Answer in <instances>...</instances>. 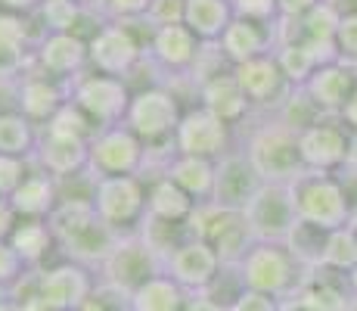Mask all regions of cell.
<instances>
[{"mask_svg": "<svg viewBox=\"0 0 357 311\" xmlns=\"http://www.w3.org/2000/svg\"><path fill=\"white\" fill-rule=\"evenodd\" d=\"M243 150L267 184H292L305 171L298 153V134L277 115H261V124L249 131Z\"/></svg>", "mask_w": 357, "mask_h": 311, "instance_id": "obj_1", "label": "cell"}, {"mask_svg": "<svg viewBox=\"0 0 357 311\" xmlns=\"http://www.w3.org/2000/svg\"><path fill=\"white\" fill-rule=\"evenodd\" d=\"M245 289L267 293L273 299H292L307 283V268L298 265V259L286 249V243H252L245 259L239 261Z\"/></svg>", "mask_w": 357, "mask_h": 311, "instance_id": "obj_2", "label": "cell"}, {"mask_svg": "<svg viewBox=\"0 0 357 311\" xmlns=\"http://www.w3.org/2000/svg\"><path fill=\"white\" fill-rule=\"evenodd\" d=\"M292 199L301 221L320 224L326 231H342L351 224V203L339 175L305 168L292 181Z\"/></svg>", "mask_w": 357, "mask_h": 311, "instance_id": "obj_3", "label": "cell"}, {"mask_svg": "<svg viewBox=\"0 0 357 311\" xmlns=\"http://www.w3.org/2000/svg\"><path fill=\"white\" fill-rule=\"evenodd\" d=\"M181 119L183 109L168 87H140L130 96L125 124L146 143V150H159V147L174 150V134Z\"/></svg>", "mask_w": 357, "mask_h": 311, "instance_id": "obj_4", "label": "cell"}, {"mask_svg": "<svg viewBox=\"0 0 357 311\" xmlns=\"http://www.w3.org/2000/svg\"><path fill=\"white\" fill-rule=\"evenodd\" d=\"M91 203L100 221L119 233H134L146 221V184L140 175L97 178L91 181Z\"/></svg>", "mask_w": 357, "mask_h": 311, "instance_id": "obj_5", "label": "cell"}, {"mask_svg": "<svg viewBox=\"0 0 357 311\" xmlns=\"http://www.w3.org/2000/svg\"><path fill=\"white\" fill-rule=\"evenodd\" d=\"M155 274H165V259L155 252L153 243H149L140 231H134V233L121 237V243L115 246L109 261L97 271V280L130 296L149 277H155Z\"/></svg>", "mask_w": 357, "mask_h": 311, "instance_id": "obj_6", "label": "cell"}, {"mask_svg": "<svg viewBox=\"0 0 357 311\" xmlns=\"http://www.w3.org/2000/svg\"><path fill=\"white\" fill-rule=\"evenodd\" d=\"M130 96H134V91L128 87V81L97 75V72H84L81 78L72 81V96L68 100L97 128H115V124H125Z\"/></svg>", "mask_w": 357, "mask_h": 311, "instance_id": "obj_7", "label": "cell"}, {"mask_svg": "<svg viewBox=\"0 0 357 311\" xmlns=\"http://www.w3.org/2000/svg\"><path fill=\"white\" fill-rule=\"evenodd\" d=\"M146 143L128 128V124H115V128H100L91 140V181L97 178H119V175H140L146 165Z\"/></svg>", "mask_w": 357, "mask_h": 311, "instance_id": "obj_8", "label": "cell"}, {"mask_svg": "<svg viewBox=\"0 0 357 311\" xmlns=\"http://www.w3.org/2000/svg\"><path fill=\"white\" fill-rule=\"evenodd\" d=\"M143 44L128 22H102L97 31L87 38V59L91 72L109 75V78L125 81L143 59Z\"/></svg>", "mask_w": 357, "mask_h": 311, "instance_id": "obj_9", "label": "cell"}, {"mask_svg": "<svg viewBox=\"0 0 357 311\" xmlns=\"http://www.w3.org/2000/svg\"><path fill=\"white\" fill-rule=\"evenodd\" d=\"M255 243H286L289 231L298 224L292 184H264L258 196L243 209Z\"/></svg>", "mask_w": 357, "mask_h": 311, "instance_id": "obj_10", "label": "cell"}, {"mask_svg": "<svg viewBox=\"0 0 357 311\" xmlns=\"http://www.w3.org/2000/svg\"><path fill=\"white\" fill-rule=\"evenodd\" d=\"M233 150V128L221 122L205 106L183 109V119L174 134V153L181 156H202V159H221Z\"/></svg>", "mask_w": 357, "mask_h": 311, "instance_id": "obj_11", "label": "cell"}, {"mask_svg": "<svg viewBox=\"0 0 357 311\" xmlns=\"http://www.w3.org/2000/svg\"><path fill=\"white\" fill-rule=\"evenodd\" d=\"M221 268H224V261H221V255L215 252V246L199 237L183 240L181 246H174L165 255V274L181 289H187L190 296L208 293L211 283L221 274Z\"/></svg>", "mask_w": 357, "mask_h": 311, "instance_id": "obj_12", "label": "cell"}, {"mask_svg": "<svg viewBox=\"0 0 357 311\" xmlns=\"http://www.w3.org/2000/svg\"><path fill=\"white\" fill-rule=\"evenodd\" d=\"M348 134H351V128L342 122V115H324L317 124H311L298 134L301 165L307 171L339 175L348 159Z\"/></svg>", "mask_w": 357, "mask_h": 311, "instance_id": "obj_13", "label": "cell"}, {"mask_svg": "<svg viewBox=\"0 0 357 311\" xmlns=\"http://www.w3.org/2000/svg\"><path fill=\"white\" fill-rule=\"evenodd\" d=\"M97 289V274L75 261L59 259L38 271V302L47 311H75Z\"/></svg>", "mask_w": 357, "mask_h": 311, "instance_id": "obj_14", "label": "cell"}, {"mask_svg": "<svg viewBox=\"0 0 357 311\" xmlns=\"http://www.w3.org/2000/svg\"><path fill=\"white\" fill-rule=\"evenodd\" d=\"M233 75H236V81H239V87H243L245 100H249L252 113H258V115H273L295 91L289 81H286L283 68L277 66V57H273V53L271 57L245 62V66H236Z\"/></svg>", "mask_w": 357, "mask_h": 311, "instance_id": "obj_15", "label": "cell"}, {"mask_svg": "<svg viewBox=\"0 0 357 311\" xmlns=\"http://www.w3.org/2000/svg\"><path fill=\"white\" fill-rule=\"evenodd\" d=\"M267 181L258 175V168L252 165L249 153L243 147L230 150L227 156L218 159V175H215V193H211V203L218 209L227 212H243L252 199L258 196V190Z\"/></svg>", "mask_w": 357, "mask_h": 311, "instance_id": "obj_16", "label": "cell"}, {"mask_svg": "<svg viewBox=\"0 0 357 311\" xmlns=\"http://www.w3.org/2000/svg\"><path fill=\"white\" fill-rule=\"evenodd\" d=\"M34 68L53 81L72 85L84 72H91L87 38L81 34H44L34 47Z\"/></svg>", "mask_w": 357, "mask_h": 311, "instance_id": "obj_17", "label": "cell"}, {"mask_svg": "<svg viewBox=\"0 0 357 311\" xmlns=\"http://www.w3.org/2000/svg\"><path fill=\"white\" fill-rule=\"evenodd\" d=\"M34 165L47 175H53L59 184L68 181V178H78L91 168V140L44 131L38 140V150H34Z\"/></svg>", "mask_w": 357, "mask_h": 311, "instance_id": "obj_18", "label": "cell"}, {"mask_svg": "<svg viewBox=\"0 0 357 311\" xmlns=\"http://www.w3.org/2000/svg\"><path fill=\"white\" fill-rule=\"evenodd\" d=\"M125 233H119L115 227H109L106 221H100V215L87 224H81L78 231H72L68 237H63L56 243V249L63 252L66 261H75L81 268H91L93 274L100 271L109 261V255L115 252V246L121 243Z\"/></svg>", "mask_w": 357, "mask_h": 311, "instance_id": "obj_19", "label": "cell"}, {"mask_svg": "<svg viewBox=\"0 0 357 311\" xmlns=\"http://www.w3.org/2000/svg\"><path fill=\"white\" fill-rule=\"evenodd\" d=\"M224 59L230 62L233 68L245 66L252 59L271 57L273 50L280 47V25H261L252 22V19H233L230 29L224 31V38L218 41Z\"/></svg>", "mask_w": 357, "mask_h": 311, "instance_id": "obj_20", "label": "cell"}, {"mask_svg": "<svg viewBox=\"0 0 357 311\" xmlns=\"http://www.w3.org/2000/svg\"><path fill=\"white\" fill-rule=\"evenodd\" d=\"M72 85L53 81L40 72H29L16 87V109L34 124H50V119L68 103Z\"/></svg>", "mask_w": 357, "mask_h": 311, "instance_id": "obj_21", "label": "cell"}, {"mask_svg": "<svg viewBox=\"0 0 357 311\" xmlns=\"http://www.w3.org/2000/svg\"><path fill=\"white\" fill-rule=\"evenodd\" d=\"M146 53L159 62L165 72L190 75L199 53H202V41H199L187 25H165V29H153Z\"/></svg>", "mask_w": 357, "mask_h": 311, "instance_id": "obj_22", "label": "cell"}, {"mask_svg": "<svg viewBox=\"0 0 357 311\" xmlns=\"http://www.w3.org/2000/svg\"><path fill=\"white\" fill-rule=\"evenodd\" d=\"M196 96H199V106H205L208 113H215L221 122H227L230 128H236V124H243L252 113L249 100H245L243 87H239L236 75H233V68L227 72H218L215 78H208L205 85L196 87Z\"/></svg>", "mask_w": 357, "mask_h": 311, "instance_id": "obj_23", "label": "cell"}, {"mask_svg": "<svg viewBox=\"0 0 357 311\" xmlns=\"http://www.w3.org/2000/svg\"><path fill=\"white\" fill-rule=\"evenodd\" d=\"M354 87H357V68L348 66V62H329V66H320L311 75L305 91L326 115H342Z\"/></svg>", "mask_w": 357, "mask_h": 311, "instance_id": "obj_24", "label": "cell"}, {"mask_svg": "<svg viewBox=\"0 0 357 311\" xmlns=\"http://www.w3.org/2000/svg\"><path fill=\"white\" fill-rule=\"evenodd\" d=\"M165 178H171L190 199H196V205L211 203L215 193V175H218V162L215 159H202V156H181L171 153L168 162L162 168Z\"/></svg>", "mask_w": 357, "mask_h": 311, "instance_id": "obj_25", "label": "cell"}, {"mask_svg": "<svg viewBox=\"0 0 357 311\" xmlns=\"http://www.w3.org/2000/svg\"><path fill=\"white\" fill-rule=\"evenodd\" d=\"M59 181L47 171H40L38 165L31 168V175L19 184V190L10 196V205L19 218H40L47 221L53 215V209L59 205Z\"/></svg>", "mask_w": 357, "mask_h": 311, "instance_id": "obj_26", "label": "cell"}, {"mask_svg": "<svg viewBox=\"0 0 357 311\" xmlns=\"http://www.w3.org/2000/svg\"><path fill=\"white\" fill-rule=\"evenodd\" d=\"M196 212V199H190L171 178H153L146 184V218L162 224H187Z\"/></svg>", "mask_w": 357, "mask_h": 311, "instance_id": "obj_27", "label": "cell"}, {"mask_svg": "<svg viewBox=\"0 0 357 311\" xmlns=\"http://www.w3.org/2000/svg\"><path fill=\"white\" fill-rule=\"evenodd\" d=\"M233 19L236 13H233L230 0H187V13H183V25L202 44H218Z\"/></svg>", "mask_w": 357, "mask_h": 311, "instance_id": "obj_28", "label": "cell"}, {"mask_svg": "<svg viewBox=\"0 0 357 311\" xmlns=\"http://www.w3.org/2000/svg\"><path fill=\"white\" fill-rule=\"evenodd\" d=\"M10 246L19 252V259L25 261L29 271H40L47 261V255L56 249V237H53L50 224L40 218H19L16 231L10 237Z\"/></svg>", "mask_w": 357, "mask_h": 311, "instance_id": "obj_29", "label": "cell"}, {"mask_svg": "<svg viewBox=\"0 0 357 311\" xmlns=\"http://www.w3.org/2000/svg\"><path fill=\"white\" fill-rule=\"evenodd\" d=\"M190 302V293L181 289L168 274H155L140 289L128 296L130 311H183Z\"/></svg>", "mask_w": 357, "mask_h": 311, "instance_id": "obj_30", "label": "cell"}, {"mask_svg": "<svg viewBox=\"0 0 357 311\" xmlns=\"http://www.w3.org/2000/svg\"><path fill=\"white\" fill-rule=\"evenodd\" d=\"M38 140H40V134H38V128H34V122L25 119L19 109L0 113V156L34 159Z\"/></svg>", "mask_w": 357, "mask_h": 311, "instance_id": "obj_31", "label": "cell"}, {"mask_svg": "<svg viewBox=\"0 0 357 311\" xmlns=\"http://www.w3.org/2000/svg\"><path fill=\"white\" fill-rule=\"evenodd\" d=\"M329 237H333V231H326V227L298 218V224H295L289 231V237H286V249H289L295 259H298V265H305L307 271H314V268L324 265Z\"/></svg>", "mask_w": 357, "mask_h": 311, "instance_id": "obj_32", "label": "cell"}, {"mask_svg": "<svg viewBox=\"0 0 357 311\" xmlns=\"http://www.w3.org/2000/svg\"><path fill=\"white\" fill-rule=\"evenodd\" d=\"M34 16H38L40 34H78L81 19L91 16V6L78 0H44Z\"/></svg>", "mask_w": 357, "mask_h": 311, "instance_id": "obj_33", "label": "cell"}, {"mask_svg": "<svg viewBox=\"0 0 357 311\" xmlns=\"http://www.w3.org/2000/svg\"><path fill=\"white\" fill-rule=\"evenodd\" d=\"M273 57H277V66L283 68L286 81H289L292 87H305L307 81H311V75L320 68V62L314 59V53L307 50L301 41H283V44L273 50Z\"/></svg>", "mask_w": 357, "mask_h": 311, "instance_id": "obj_34", "label": "cell"}, {"mask_svg": "<svg viewBox=\"0 0 357 311\" xmlns=\"http://www.w3.org/2000/svg\"><path fill=\"white\" fill-rule=\"evenodd\" d=\"M31 16H13V13H0V53H13V57H31L38 47L40 34L31 31Z\"/></svg>", "mask_w": 357, "mask_h": 311, "instance_id": "obj_35", "label": "cell"}, {"mask_svg": "<svg viewBox=\"0 0 357 311\" xmlns=\"http://www.w3.org/2000/svg\"><path fill=\"white\" fill-rule=\"evenodd\" d=\"M273 115H277V119L283 122V124H289V128L295 131V134H301V131H305V128H311V124H317V122L324 119L326 113L317 106V103L311 100V96H307L305 87H295V91L289 94V100H286L283 106H280Z\"/></svg>", "mask_w": 357, "mask_h": 311, "instance_id": "obj_36", "label": "cell"}, {"mask_svg": "<svg viewBox=\"0 0 357 311\" xmlns=\"http://www.w3.org/2000/svg\"><path fill=\"white\" fill-rule=\"evenodd\" d=\"M324 268H333V271H342V274L357 271V240H354L351 227L333 231L326 255H324Z\"/></svg>", "mask_w": 357, "mask_h": 311, "instance_id": "obj_37", "label": "cell"}, {"mask_svg": "<svg viewBox=\"0 0 357 311\" xmlns=\"http://www.w3.org/2000/svg\"><path fill=\"white\" fill-rule=\"evenodd\" d=\"M44 131H53V134H72V137H84V140H93V134H97L100 128H97V124H93L91 119H87V115L81 113V109L75 106L72 100H68L66 106L50 119V124H47Z\"/></svg>", "mask_w": 357, "mask_h": 311, "instance_id": "obj_38", "label": "cell"}, {"mask_svg": "<svg viewBox=\"0 0 357 311\" xmlns=\"http://www.w3.org/2000/svg\"><path fill=\"white\" fill-rule=\"evenodd\" d=\"M153 0H97L91 6L100 22H130V19H146Z\"/></svg>", "mask_w": 357, "mask_h": 311, "instance_id": "obj_39", "label": "cell"}, {"mask_svg": "<svg viewBox=\"0 0 357 311\" xmlns=\"http://www.w3.org/2000/svg\"><path fill=\"white\" fill-rule=\"evenodd\" d=\"M31 159H16V156H0V199H10L19 190V184L31 175L29 168Z\"/></svg>", "mask_w": 357, "mask_h": 311, "instance_id": "obj_40", "label": "cell"}, {"mask_svg": "<svg viewBox=\"0 0 357 311\" xmlns=\"http://www.w3.org/2000/svg\"><path fill=\"white\" fill-rule=\"evenodd\" d=\"M230 3L239 19H252L261 25H280L277 0H230Z\"/></svg>", "mask_w": 357, "mask_h": 311, "instance_id": "obj_41", "label": "cell"}, {"mask_svg": "<svg viewBox=\"0 0 357 311\" xmlns=\"http://www.w3.org/2000/svg\"><path fill=\"white\" fill-rule=\"evenodd\" d=\"M25 274H29V268H25V261L19 259L16 249L10 246V240L0 243V293H10Z\"/></svg>", "mask_w": 357, "mask_h": 311, "instance_id": "obj_42", "label": "cell"}, {"mask_svg": "<svg viewBox=\"0 0 357 311\" xmlns=\"http://www.w3.org/2000/svg\"><path fill=\"white\" fill-rule=\"evenodd\" d=\"M335 47H339V59L357 68V10L342 13L339 34H335Z\"/></svg>", "mask_w": 357, "mask_h": 311, "instance_id": "obj_43", "label": "cell"}, {"mask_svg": "<svg viewBox=\"0 0 357 311\" xmlns=\"http://www.w3.org/2000/svg\"><path fill=\"white\" fill-rule=\"evenodd\" d=\"M183 13H187V0H153L146 13V22L153 29H165V25H183Z\"/></svg>", "mask_w": 357, "mask_h": 311, "instance_id": "obj_44", "label": "cell"}, {"mask_svg": "<svg viewBox=\"0 0 357 311\" xmlns=\"http://www.w3.org/2000/svg\"><path fill=\"white\" fill-rule=\"evenodd\" d=\"M227 311H280V299L267 293H255V289H243Z\"/></svg>", "mask_w": 357, "mask_h": 311, "instance_id": "obj_45", "label": "cell"}, {"mask_svg": "<svg viewBox=\"0 0 357 311\" xmlns=\"http://www.w3.org/2000/svg\"><path fill=\"white\" fill-rule=\"evenodd\" d=\"M320 0H277V10L283 22H298L305 13H311Z\"/></svg>", "mask_w": 357, "mask_h": 311, "instance_id": "obj_46", "label": "cell"}, {"mask_svg": "<svg viewBox=\"0 0 357 311\" xmlns=\"http://www.w3.org/2000/svg\"><path fill=\"white\" fill-rule=\"evenodd\" d=\"M16 224H19V215L13 212L10 199H0V243H6V240L13 237Z\"/></svg>", "mask_w": 357, "mask_h": 311, "instance_id": "obj_47", "label": "cell"}, {"mask_svg": "<svg viewBox=\"0 0 357 311\" xmlns=\"http://www.w3.org/2000/svg\"><path fill=\"white\" fill-rule=\"evenodd\" d=\"M44 0H0V13H13V16H34Z\"/></svg>", "mask_w": 357, "mask_h": 311, "instance_id": "obj_48", "label": "cell"}, {"mask_svg": "<svg viewBox=\"0 0 357 311\" xmlns=\"http://www.w3.org/2000/svg\"><path fill=\"white\" fill-rule=\"evenodd\" d=\"M183 311H227V305H221V302H215L211 296L199 293V296H190V302Z\"/></svg>", "mask_w": 357, "mask_h": 311, "instance_id": "obj_49", "label": "cell"}, {"mask_svg": "<svg viewBox=\"0 0 357 311\" xmlns=\"http://www.w3.org/2000/svg\"><path fill=\"white\" fill-rule=\"evenodd\" d=\"M342 171H357V128H351V134H348V159Z\"/></svg>", "mask_w": 357, "mask_h": 311, "instance_id": "obj_50", "label": "cell"}, {"mask_svg": "<svg viewBox=\"0 0 357 311\" xmlns=\"http://www.w3.org/2000/svg\"><path fill=\"white\" fill-rule=\"evenodd\" d=\"M342 122H345L348 128H357V87H354L351 100L345 103V109H342Z\"/></svg>", "mask_w": 357, "mask_h": 311, "instance_id": "obj_51", "label": "cell"}, {"mask_svg": "<svg viewBox=\"0 0 357 311\" xmlns=\"http://www.w3.org/2000/svg\"><path fill=\"white\" fill-rule=\"evenodd\" d=\"M0 311H29L25 305H19L16 299H10L6 293H0Z\"/></svg>", "mask_w": 357, "mask_h": 311, "instance_id": "obj_52", "label": "cell"}, {"mask_svg": "<svg viewBox=\"0 0 357 311\" xmlns=\"http://www.w3.org/2000/svg\"><path fill=\"white\" fill-rule=\"evenodd\" d=\"M280 311H305V308H301L298 296H292V299H283V302H280Z\"/></svg>", "mask_w": 357, "mask_h": 311, "instance_id": "obj_53", "label": "cell"}, {"mask_svg": "<svg viewBox=\"0 0 357 311\" xmlns=\"http://www.w3.org/2000/svg\"><path fill=\"white\" fill-rule=\"evenodd\" d=\"M348 227H351V233H354V240H357V215L351 218V224H348Z\"/></svg>", "mask_w": 357, "mask_h": 311, "instance_id": "obj_54", "label": "cell"}, {"mask_svg": "<svg viewBox=\"0 0 357 311\" xmlns=\"http://www.w3.org/2000/svg\"><path fill=\"white\" fill-rule=\"evenodd\" d=\"M78 3H84V6H93V3H97V0H78Z\"/></svg>", "mask_w": 357, "mask_h": 311, "instance_id": "obj_55", "label": "cell"}, {"mask_svg": "<svg viewBox=\"0 0 357 311\" xmlns=\"http://www.w3.org/2000/svg\"><path fill=\"white\" fill-rule=\"evenodd\" d=\"M333 3H335V6H339V10H342V0H333Z\"/></svg>", "mask_w": 357, "mask_h": 311, "instance_id": "obj_56", "label": "cell"}]
</instances>
